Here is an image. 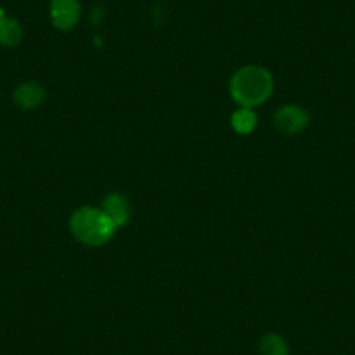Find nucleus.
I'll use <instances>...</instances> for the list:
<instances>
[{
	"label": "nucleus",
	"instance_id": "1",
	"mask_svg": "<svg viewBox=\"0 0 355 355\" xmlns=\"http://www.w3.org/2000/svg\"><path fill=\"white\" fill-rule=\"evenodd\" d=\"M274 93V77L256 64L241 68L230 80V94L241 107L254 108L265 103Z\"/></svg>",
	"mask_w": 355,
	"mask_h": 355
},
{
	"label": "nucleus",
	"instance_id": "2",
	"mask_svg": "<svg viewBox=\"0 0 355 355\" xmlns=\"http://www.w3.org/2000/svg\"><path fill=\"white\" fill-rule=\"evenodd\" d=\"M70 228L73 237L89 248L107 244L117 230L115 223L105 214L103 209L89 206L80 207L71 214Z\"/></svg>",
	"mask_w": 355,
	"mask_h": 355
},
{
	"label": "nucleus",
	"instance_id": "3",
	"mask_svg": "<svg viewBox=\"0 0 355 355\" xmlns=\"http://www.w3.org/2000/svg\"><path fill=\"white\" fill-rule=\"evenodd\" d=\"M51 19L60 30H71L80 19V2L78 0H53L51 2Z\"/></svg>",
	"mask_w": 355,
	"mask_h": 355
},
{
	"label": "nucleus",
	"instance_id": "4",
	"mask_svg": "<svg viewBox=\"0 0 355 355\" xmlns=\"http://www.w3.org/2000/svg\"><path fill=\"white\" fill-rule=\"evenodd\" d=\"M274 122L279 131H282L284 135H296V132L303 131L306 128L309 114L298 105H286L275 114Z\"/></svg>",
	"mask_w": 355,
	"mask_h": 355
},
{
	"label": "nucleus",
	"instance_id": "5",
	"mask_svg": "<svg viewBox=\"0 0 355 355\" xmlns=\"http://www.w3.org/2000/svg\"><path fill=\"white\" fill-rule=\"evenodd\" d=\"M46 100V89L37 82H26L15 91V101L23 110H33Z\"/></svg>",
	"mask_w": 355,
	"mask_h": 355
},
{
	"label": "nucleus",
	"instance_id": "6",
	"mask_svg": "<svg viewBox=\"0 0 355 355\" xmlns=\"http://www.w3.org/2000/svg\"><path fill=\"white\" fill-rule=\"evenodd\" d=\"M101 209L105 211L108 218L115 223V227H124L125 223L131 218V207H129V202L119 193H112L107 199L103 200V206Z\"/></svg>",
	"mask_w": 355,
	"mask_h": 355
},
{
	"label": "nucleus",
	"instance_id": "7",
	"mask_svg": "<svg viewBox=\"0 0 355 355\" xmlns=\"http://www.w3.org/2000/svg\"><path fill=\"white\" fill-rule=\"evenodd\" d=\"M23 28L15 18H9L0 9V44L6 47H15L21 42Z\"/></svg>",
	"mask_w": 355,
	"mask_h": 355
},
{
	"label": "nucleus",
	"instance_id": "8",
	"mask_svg": "<svg viewBox=\"0 0 355 355\" xmlns=\"http://www.w3.org/2000/svg\"><path fill=\"white\" fill-rule=\"evenodd\" d=\"M259 355H289V347L279 334H265L259 341Z\"/></svg>",
	"mask_w": 355,
	"mask_h": 355
},
{
	"label": "nucleus",
	"instance_id": "9",
	"mask_svg": "<svg viewBox=\"0 0 355 355\" xmlns=\"http://www.w3.org/2000/svg\"><path fill=\"white\" fill-rule=\"evenodd\" d=\"M256 122H258V119H256V114L251 108L242 107L241 110L232 115V125H234L239 135H249V132L254 131Z\"/></svg>",
	"mask_w": 355,
	"mask_h": 355
}]
</instances>
